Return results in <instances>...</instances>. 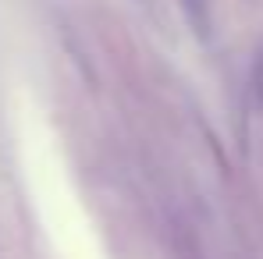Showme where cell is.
Segmentation results:
<instances>
[{
	"label": "cell",
	"instance_id": "6da1fadb",
	"mask_svg": "<svg viewBox=\"0 0 263 259\" xmlns=\"http://www.w3.org/2000/svg\"><path fill=\"white\" fill-rule=\"evenodd\" d=\"M178 7H181L185 22L192 25V32L206 39L210 36V0H178Z\"/></svg>",
	"mask_w": 263,
	"mask_h": 259
},
{
	"label": "cell",
	"instance_id": "7a4b0ae2",
	"mask_svg": "<svg viewBox=\"0 0 263 259\" xmlns=\"http://www.w3.org/2000/svg\"><path fill=\"white\" fill-rule=\"evenodd\" d=\"M249 89H253L256 110H263V46L256 50V61H253V71H249Z\"/></svg>",
	"mask_w": 263,
	"mask_h": 259
}]
</instances>
